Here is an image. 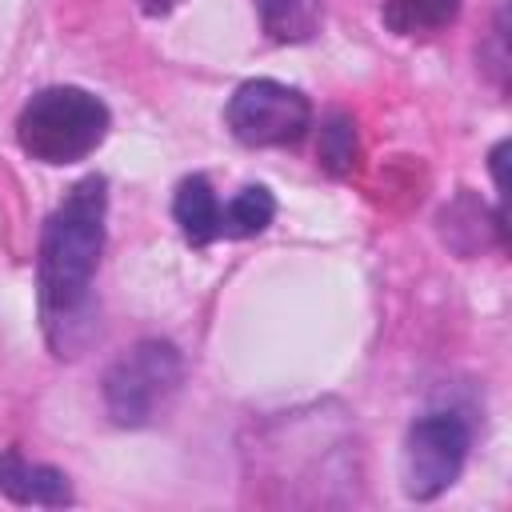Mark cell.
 <instances>
[{
	"label": "cell",
	"instance_id": "obj_12",
	"mask_svg": "<svg viewBox=\"0 0 512 512\" xmlns=\"http://www.w3.org/2000/svg\"><path fill=\"white\" fill-rule=\"evenodd\" d=\"M184 0H140V8L148 12V16H168L172 8H180Z\"/></svg>",
	"mask_w": 512,
	"mask_h": 512
},
{
	"label": "cell",
	"instance_id": "obj_5",
	"mask_svg": "<svg viewBox=\"0 0 512 512\" xmlns=\"http://www.w3.org/2000/svg\"><path fill=\"white\" fill-rule=\"evenodd\" d=\"M228 132L248 148H284L304 140L312 128V104L300 88H288L280 80H244L228 108H224Z\"/></svg>",
	"mask_w": 512,
	"mask_h": 512
},
{
	"label": "cell",
	"instance_id": "obj_1",
	"mask_svg": "<svg viewBox=\"0 0 512 512\" xmlns=\"http://www.w3.org/2000/svg\"><path fill=\"white\" fill-rule=\"evenodd\" d=\"M104 216H108V180L84 176L52 208L40 232L36 288L40 320L56 356H76L88 340L92 316V276L104 252Z\"/></svg>",
	"mask_w": 512,
	"mask_h": 512
},
{
	"label": "cell",
	"instance_id": "obj_8",
	"mask_svg": "<svg viewBox=\"0 0 512 512\" xmlns=\"http://www.w3.org/2000/svg\"><path fill=\"white\" fill-rule=\"evenodd\" d=\"M260 28L276 44H304L320 32L324 0H252Z\"/></svg>",
	"mask_w": 512,
	"mask_h": 512
},
{
	"label": "cell",
	"instance_id": "obj_3",
	"mask_svg": "<svg viewBox=\"0 0 512 512\" xmlns=\"http://www.w3.org/2000/svg\"><path fill=\"white\" fill-rule=\"evenodd\" d=\"M184 384V360L168 340L132 344L104 372V408L120 428H144L160 420Z\"/></svg>",
	"mask_w": 512,
	"mask_h": 512
},
{
	"label": "cell",
	"instance_id": "obj_7",
	"mask_svg": "<svg viewBox=\"0 0 512 512\" xmlns=\"http://www.w3.org/2000/svg\"><path fill=\"white\" fill-rule=\"evenodd\" d=\"M220 208L224 204L216 200V192L204 176H184L176 184L172 216H176V224L192 248H208L212 240H220Z\"/></svg>",
	"mask_w": 512,
	"mask_h": 512
},
{
	"label": "cell",
	"instance_id": "obj_10",
	"mask_svg": "<svg viewBox=\"0 0 512 512\" xmlns=\"http://www.w3.org/2000/svg\"><path fill=\"white\" fill-rule=\"evenodd\" d=\"M276 216V200L264 184H244L224 208H220V236L224 240H244L260 236Z\"/></svg>",
	"mask_w": 512,
	"mask_h": 512
},
{
	"label": "cell",
	"instance_id": "obj_2",
	"mask_svg": "<svg viewBox=\"0 0 512 512\" xmlns=\"http://www.w3.org/2000/svg\"><path fill=\"white\" fill-rule=\"evenodd\" d=\"M108 104L76 84H52L28 96L16 116V144L40 164H76L108 136Z\"/></svg>",
	"mask_w": 512,
	"mask_h": 512
},
{
	"label": "cell",
	"instance_id": "obj_6",
	"mask_svg": "<svg viewBox=\"0 0 512 512\" xmlns=\"http://www.w3.org/2000/svg\"><path fill=\"white\" fill-rule=\"evenodd\" d=\"M0 492L16 504H40V508H64L72 504V484L52 464H28L16 448L0 452Z\"/></svg>",
	"mask_w": 512,
	"mask_h": 512
},
{
	"label": "cell",
	"instance_id": "obj_11",
	"mask_svg": "<svg viewBox=\"0 0 512 512\" xmlns=\"http://www.w3.org/2000/svg\"><path fill=\"white\" fill-rule=\"evenodd\" d=\"M320 164L332 176H348L356 164V128L344 112H332L320 128Z\"/></svg>",
	"mask_w": 512,
	"mask_h": 512
},
{
	"label": "cell",
	"instance_id": "obj_9",
	"mask_svg": "<svg viewBox=\"0 0 512 512\" xmlns=\"http://www.w3.org/2000/svg\"><path fill=\"white\" fill-rule=\"evenodd\" d=\"M464 0H384L380 16L396 36H432L460 16Z\"/></svg>",
	"mask_w": 512,
	"mask_h": 512
},
{
	"label": "cell",
	"instance_id": "obj_4",
	"mask_svg": "<svg viewBox=\"0 0 512 512\" xmlns=\"http://www.w3.org/2000/svg\"><path fill=\"white\" fill-rule=\"evenodd\" d=\"M472 448V428L460 412L436 408L424 412L404 440V492L412 500H436L448 492L468 460Z\"/></svg>",
	"mask_w": 512,
	"mask_h": 512
}]
</instances>
